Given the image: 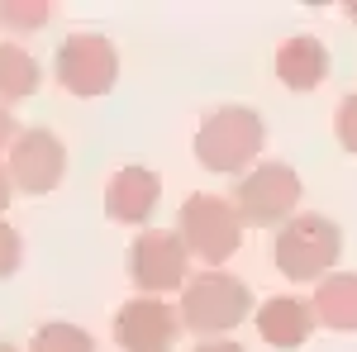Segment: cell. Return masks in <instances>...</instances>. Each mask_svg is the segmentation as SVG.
<instances>
[{
  "instance_id": "1",
  "label": "cell",
  "mask_w": 357,
  "mask_h": 352,
  "mask_svg": "<svg viewBox=\"0 0 357 352\" xmlns=\"http://www.w3.org/2000/svg\"><path fill=\"white\" fill-rule=\"evenodd\" d=\"M248 309H252V291L238 276L210 267L181 286V309L176 314H181V328H191L195 338H220V333L243 324Z\"/></svg>"
},
{
  "instance_id": "2",
  "label": "cell",
  "mask_w": 357,
  "mask_h": 352,
  "mask_svg": "<svg viewBox=\"0 0 357 352\" xmlns=\"http://www.w3.org/2000/svg\"><path fill=\"white\" fill-rule=\"evenodd\" d=\"M262 143H267V124H262V114L248 105H224L215 114H205V124H200V134H195V158L205 171H248V167L257 162V153H262Z\"/></svg>"
},
{
  "instance_id": "3",
  "label": "cell",
  "mask_w": 357,
  "mask_h": 352,
  "mask_svg": "<svg viewBox=\"0 0 357 352\" xmlns=\"http://www.w3.org/2000/svg\"><path fill=\"white\" fill-rule=\"evenodd\" d=\"M343 252V234L329 215H291L281 229H276V267L286 281H319L329 276L333 262Z\"/></svg>"
},
{
  "instance_id": "4",
  "label": "cell",
  "mask_w": 357,
  "mask_h": 352,
  "mask_svg": "<svg viewBox=\"0 0 357 352\" xmlns=\"http://www.w3.org/2000/svg\"><path fill=\"white\" fill-rule=\"evenodd\" d=\"M176 224H181L176 234H181L186 252L200 262H229L243 243V219L234 210V200H224V195H205V190L186 195Z\"/></svg>"
},
{
  "instance_id": "5",
  "label": "cell",
  "mask_w": 357,
  "mask_h": 352,
  "mask_svg": "<svg viewBox=\"0 0 357 352\" xmlns=\"http://www.w3.org/2000/svg\"><path fill=\"white\" fill-rule=\"evenodd\" d=\"M296 205H301V176H296V167H286V162L248 167L238 190H234V210L243 219V229L248 224H257V229L286 224L296 215Z\"/></svg>"
},
{
  "instance_id": "6",
  "label": "cell",
  "mask_w": 357,
  "mask_h": 352,
  "mask_svg": "<svg viewBox=\"0 0 357 352\" xmlns=\"http://www.w3.org/2000/svg\"><path fill=\"white\" fill-rule=\"evenodd\" d=\"M53 77L67 95H105L119 82V53L105 33H72L53 57Z\"/></svg>"
},
{
  "instance_id": "7",
  "label": "cell",
  "mask_w": 357,
  "mask_h": 352,
  "mask_svg": "<svg viewBox=\"0 0 357 352\" xmlns=\"http://www.w3.org/2000/svg\"><path fill=\"white\" fill-rule=\"evenodd\" d=\"M186 271H191V252L181 243V234H172V229H143L129 243V281L143 296L181 291Z\"/></svg>"
},
{
  "instance_id": "8",
  "label": "cell",
  "mask_w": 357,
  "mask_h": 352,
  "mask_svg": "<svg viewBox=\"0 0 357 352\" xmlns=\"http://www.w3.org/2000/svg\"><path fill=\"white\" fill-rule=\"evenodd\" d=\"M10 186L24 190V195H48L62 186V171H67V148L53 129H20L10 143Z\"/></svg>"
},
{
  "instance_id": "9",
  "label": "cell",
  "mask_w": 357,
  "mask_h": 352,
  "mask_svg": "<svg viewBox=\"0 0 357 352\" xmlns=\"http://www.w3.org/2000/svg\"><path fill=\"white\" fill-rule=\"evenodd\" d=\"M181 338V314L158 296L129 300L114 314V343L124 352H172Z\"/></svg>"
},
{
  "instance_id": "10",
  "label": "cell",
  "mask_w": 357,
  "mask_h": 352,
  "mask_svg": "<svg viewBox=\"0 0 357 352\" xmlns=\"http://www.w3.org/2000/svg\"><path fill=\"white\" fill-rule=\"evenodd\" d=\"M162 200V176L148 167H119L105 181V215L114 224H148Z\"/></svg>"
},
{
  "instance_id": "11",
  "label": "cell",
  "mask_w": 357,
  "mask_h": 352,
  "mask_svg": "<svg viewBox=\"0 0 357 352\" xmlns=\"http://www.w3.org/2000/svg\"><path fill=\"white\" fill-rule=\"evenodd\" d=\"M257 333H262V343H272V348H281V352L305 348L310 333H314V309H310V300H301V296L262 300V309H257Z\"/></svg>"
},
{
  "instance_id": "12",
  "label": "cell",
  "mask_w": 357,
  "mask_h": 352,
  "mask_svg": "<svg viewBox=\"0 0 357 352\" xmlns=\"http://www.w3.org/2000/svg\"><path fill=\"white\" fill-rule=\"evenodd\" d=\"M276 77L291 91H319L329 77V48L310 33H296L276 48Z\"/></svg>"
},
{
  "instance_id": "13",
  "label": "cell",
  "mask_w": 357,
  "mask_h": 352,
  "mask_svg": "<svg viewBox=\"0 0 357 352\" xmlns=\"http://www.w3.org/2000/svg\"><path fill=\"white\" fill-rule=\"evenodd\" d=\"M314 324L333 328V333H357V276L353 271H329L314 286Z\"/></svg>"
},
{
  "instance_id": "14",
  "label": "cell",
  "mask_w": 357,
  "mask_h": 352,
  "mask_svg": "<svg viewBox=\"0 0 357 352\" xmlns=\"http://www.w3.org/2000/svg\"><path fill=\"white\" fill-rule=\"evenodd\" d=\"M38 82H43L38 62H33L20 43H0V105L33 95V91H38Z\"/></svg>"
},
{
  "instance_id": "15",
  "label": "cell",
  "mask_w": 357,
  "mask_h": 352,
  "mask_svg": "<svg viewBox=\"0 0 357 352\" xmlns=\"http://www.w3.org/2000/svg\"><path fill=\"white\" fill-rule=\"evenodd\" d=\"M29 352H96V338H91L82 324H62V319H53V324H43L38 333H33Z\"/></svg>"
},
{
  "instance_id": "16",
  "label": "cell",
  "mask_w": 357,
  "mask_h": 352,
  "mask_svg": "<svg viewBox=\"0 0 357 352\" xmlns=\"http://www.w3.org/2000/svg\"><path fill=\"white\" fill-rule=\"evenodd\" d=\"M48 20H53L48 0H0V24L15 33H38Z\"/></svg>"
},
{
  "instance_id": "17",
  "label": "cell",
  "mask_w": 357,
  "mask_h": 352,
  "mask_svg": "<svg viewBox=\"0 0 357 352\" xmlns=\"http://www.w3.org/2000/svg\"><path fill=\"white\" fill-rule=\"evenodd\" d=\"M333 138H338L343 153H357V95H348L333 109Z\"/></svg>"
},
{
  "instance_id": "18",
  "label": "cell",
  "mask_w": 357,
  "mask_h": 352,
  "mask_svg": "<svg viewBox=\"0 0 357 352\" xmlns=\"http://www.w3.org/2000/svg\"><path fill=\"white\" fill-rule=\"evenodd\" d=\"M20 262H24V243H20V234H15L10 224H0V281L15 276Z\"/></svg>"
},
{
  "instance_id": "19",
  "label": "cell",
  "mask_w": 357,
  "mask_h": 352,
  "mask_svg": "<svg viewBox=\"0 0 357 352\" xmlns=\"http://www.w3.org/2000/svg\"><path fill=\"white\" fill-rule=\"evenodd\" d=\"M15 134H20V129H15V109L0 105V148H10V143H15Z\"/></svg>"
},
{
  "instance_id": "20",
  "label": "cell",
  "mask_w": 357,
  "mask_h": 352,
  "mask_svg": "<svg viewBox=\"0 0 357 352\" xmlns=\"http://www.w3.org/2000/svg\"><path fill=\"white\" fill-rule=\"evenodd\" d=\"M191 352H243L234 338H210V343H200V348H191Z\"/></svg>"
},
{
  "instance_id": "21",
  "label": "cell",
  "mask_w": 357,
  "mask_h": 352,
  "mask_svg": "<svg viewBox=\"0 0 357 352\" xmlns=\"http://www.w3.org/2000/svg\"><path fill=\"white\" fill-rule=\"evenodd\" d=\"M10 200H15V186H10V171L0 167V215L10 210Z\"/></svg>"
},
{
  "instance_id": "22",
  "label": "cell",
  "mask_w": 357,
  "mask_h": 352,
  "mask_svg": "<svg viewBox=\"0 0 357 352\" xmlns=\"http://www.w3.org/2000/svg\"><path fill=\"white\" fill-rule=\"evenodd\" d=\"M343 15H348V20L357 24V0H348V5H343Z\"/></svg>"
},
{
  "instance_id": "23",
  "label": "cell",
  "mask_w": 357,
  "mask_h": 352,
  "mask_svg": "<svg viewBox=\"0 0 357 352\" xmlns=\"http://www.w3.org/2000/svg\"><path fill=\"white\" fill-rule=\"evenodd\" d=\"M0 352H20V348H15V343H5V338H0Z\"/></svg>"
}]
</instances>
